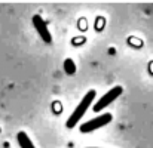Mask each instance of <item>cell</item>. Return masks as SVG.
<instances>
[{
  "label": "cell",
  "instance_id": "cell-1",
  "mask_svg": "<svg viewBox=\"0 0 153 148\" xmlns=\"http://www.w3.org/2000/svg\"><path fill=\"white\" fill-rule=\"evenodd\" d=\"M95 95H97V92H95L94 89L86 92V95L82 98V101L79 102V105L74 108V111L71 113V116L67 119L65 126H67L68 129H73V127L77 124V121L85 116V113H86L88 107H91V104H92V101H94V98H95Z\"/></svg>",
  "mask_w": 153,
  "mask_h": 148
},
{
  "label": "cell",
  "instance_id": "cell-2",
  "mask_svg": "<svg viewBox=\"0 0 153 148\" xmlns=\"http://www.w3.org/2000/svg\"><path fill=\"white\" fill-rule=\"evenodd\" d=\"M111 119H113V117H111L110 113H104V114H101V116H98L97 119H92V120L83 123V124L80 126V132H82V133H89V132L98 130L100 127L105 126V124H108V123L111 121Z\"/></svg>",
  "mask_w": 153,
  "mask_h": 148
},
{
  "label": "cell",
  "instance_id": "cell-3",
  "mask_svg": "<svg viewBox=\"0 0 153 148\" xmlns=\"http://www.w3.org/2000/svg\"><path fill=\"white\" fill-rule=\"evenodd\" d=\"M122 92H123L122 86H114V88H111V89H110L108 92H105L101 98L98 99V102L94 105V111H95V113H98V111L104 110L105 107H108L114 99H117L120 95H122Z\"/></svg>",
  "mask_w": 153,
  "mask_h": 148
},
{
  "label": "cell",
  "instance_id": "cell-4",
  "mask_svg": "<svg viewBox=\"0 0 153 148\" xmlns=\"http://www.w3.org/2000/svg\"><path fill=\"white\" fill-rule=\"evenodd\" d=\"M31 21H33V25H34L36 31L39 33L40 39H42L45 43H51L52 42V36H51L49 28H48V24L45 22V19H43L40 15H34Z\"/></svg>",
  "mask_w": 153,
  "mask_h": 148
},
{
  "label": "cell",
  "instance_id": "cell-5",
  "mask_svg": "<svg viewBox=\"0 0 153 148\" xmlns=\"http://www.w3.org/2000/svg\"><path fill=\"white\" fill-rule=\"evenodd\" d=\"M16 141H18V144H19V147L21 148H36L33 145V142H31V139L28 138V135L25 133V132H18V135H16Z\"/></svg>",
  "mask_w": 153,
  "mask_h": 148
},
{
  "label": "cell",
  "instance_id": "cell-6",
  "mask_svg": "<svg viewBox=\"0 0 153 148\" xmlns=\"http://www.w3.org/2000/svg\"><path fill=\"white\" fill-rule=\"evenodd\" d=\"M62 68H64V71H65L67 74H70V76L76 73V65H74V61H73V59H70V58H67V59L64 61Z\"/></svg>",
  "mask_w": 153,
  "mask_h": 148
}]
</instances>
